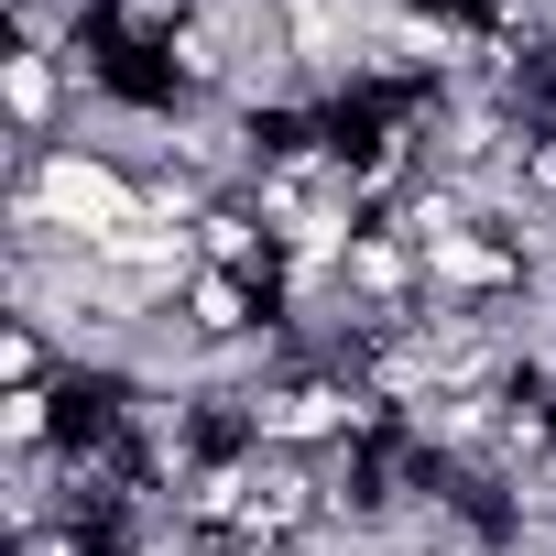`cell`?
Wrapping results in <instances>:
<instances>
[{
  "label": "cell",
  "mask_w": 556,
  "mask_h": 556,
  "mask_svg": "<svg viewBox=\"0 0 556 556\" xmlns=\"http://www.w3.org/2000/svg\"><path fill=\"white\" fill-rule=\"evenodd\" d=\"M0 218H45L66 240H110L142 218V175L99 142H45V153H12V175H0Z\"/></svg>",
  "instance_id": "1"
},
{
  "label": "cell",
  "mask_w": 556,
  "mask_h": 556,
  "mask_svg": "<svg viewBox=\"0 0 556 556\" xmlns=\"http://www.w3.org/2000/svg\"><path fill=\"white\" fill-rule=\"evenodd\" d=\"M273 317H285V306H273V285H251V273H197V285H186V328L218 350V339H251V328H273Z\"/></svg>",
  "instance_id": "2"
}]
</instances>
